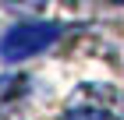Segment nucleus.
<instances>
[{"mask_svg":"<svg viewBox=\"0 0 124 120\" xmlns=\"http://www.w3.org/2000/svg\"><path fill=\"white\" fill-rule=\"evenodd\" d=\"M60 35L57 25H14L0 42V56L4 60H29V56L43 53L46 46H53Z\"/></svg>","mask_w":124,"mask_h":120,"instance_id":"f257e3e1","label":"nucleus"},{"mask_svg":"<svg viewBox=\"0 0 124 120\" xmlns=\"http://www.w3.org/2000/svg\"><path fill=\"white\" fill-rule=\"evenodd\" d=\"M60 120H117V117L106 113V110H96V106H75V110H67Z\"/></svg>","mask_w":124,"mask_h":120,"instance_id":"f03ea898","label":"nucleus"},{"mask_svg":"<svg viewBox=\"0 0 124 120\" xmlns=\"http://www.w3.org/2000/svg\"><path fill=\"white\" fill-rule=\"evenodd\" d=\"M7 4H14V7H43L46 0H7Z\"/></svg>","mask_w":124,"mask_h":120,"instance_id":"7ed1b4c3","label":"nucleus"},{"mask_svg":"<svg viewBox=\"0 0 124 120\" xmlns=\"http://www.w3.org/2000/svg\"><path fill=\"white\" fill-rule=\"evenodd\" d=\"M114 4H124V0H114Z\"/></svg>","mask_w":124,"mask_h":120,"instance_id":"20e7f679","label":"nucleus"}]
</instances>
